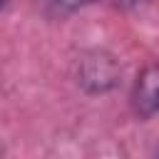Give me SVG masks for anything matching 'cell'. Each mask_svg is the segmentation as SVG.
<instances>
[{
    "label": "cell",
    "instance_id": "cell-1",
    "mask_svg": "<svg viewBox=\"0 0 159 159\" xmlns=\"http://www.w3.org/2000/svg\"><path fill=\"white\" fill-rule=\"evenodd\" d=\"M75 82L84 94H107L119 87L122 82V65L119 60L104 47L84 50L75 62Z\"/></svg>",
    "mask_w": 159,
    "mask_h": 159
},
{
    "label": "cell",
    "instance_id": "cell-2",
    "mask_svg": "<svg viewBox=\"0 0 159 159\" xmlns=\"http://www.w3.org/2000/svg\"><path fill=\"white\" fill-rule=\"evenodd\" d=\"M129 107L139 119L159 114V60H152L139 70L129 89Z\"/></svg>",
    "mask_w": 159,
    "mask_h": 159
},
{
    "label": "cell",
    "instance_id": "cell-3",
    "mask_svg": "<svg viewBox=\"0 0 159 159\" xmlns=\"http://www.w3.org/2000/svg\"><path fill=\"white\" fill-rule=\"evenodd\" d=\"M45 2L52 7V12H57V15H70V12H77V10H82V7L94 5L97 0H45Z\"/></svg>",
    "mask_w": 159,
    "mask_h": 159
},
{
    "label": "cell",
    "instance_id": "cell-4",
    "mask_svg": "<svg viewBox=\"0 0 159 159\" xmlns=\"http://www.w3.org/2000/svg\"><path fill=\"white\" fill-rule=\"evenodd\" d=\"M149 2H152V0H112V5L119 7V10H137V7L149 5Z\"/></svg>",
    "mask_w": 159,
    "mask_h": 159
},
{
    "label": "cell",
    "instance_id": "cell-5",
    "mask_svg": "<svg viewBox=\"0 0 159 159\" xmlns=\"http://www.w3.org/2000/svg\"><path fill=\"white\" fill-rule=\"evenodd\" d=\"M5 152H7V149H5V142H2V139H0V157H2V154H5Z\"/></svg>",
    "mask_w": 159,
    "mask_h": 159
},
{
    "label": "cell",
    "instance_id": "cell-6",
    "mask_svg": "<svg viewBox=\"0 0 159 159\" xmlns=\"http://www.w3.org/2000/svg\"><path fill=\"white\" fill-rule=\"evenodd\" d=\"M7 2H10V0H0V10H2V7L7 5Z\"/></svg>",
    "mask_w": 159,
    "mask_h": 159
},
{
    "label": "cell",
    "instance_id": "cell-7",
    "mask_svg": "<svg viewBox=\"0 0 159 159\" xmlns=\"http://www.w3.org/2000/svg\"><path fill=\"white\" fill-rule=\"evenodd\" d=\"M157 154H159V149H157Z\"/></svg>",
    "mask_w": 159,
    "mask_h": 159
}]
</instances>
